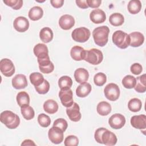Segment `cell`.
<instances>
[{
    "instance_id": "f546056e",
    "label": "cell",
    "mask_w": 146,
    "mask_h": 146,
    "mask_svg": "<svg viewBox=\"0 0 146 146\" xmlns=\"http://www.w3.org/2000/svg\"><path fill=\"white\" fill-rule=\"evenodd\" d=\"M128 109L133 112H139L142 107L141 101L138 98L131 99L128 103Z\"/></svg>"
},
{
    "instance_id": "83f0119b",
    "label": "cell",
    "mask_w": 146,
    "mask_h": 146,
    "mask_svg": "<svg viewBox=\"0 0 146 146\" xmlns=\"http://www.w3.org/2000/svg\"><path fill=\"white\" fill-rule=\"evenodd\" d=\"M127 9L131 14H137L141 9V3L139 0H131L128 3Z\"/></svg>"
},
{
    "instance_id": "9a60e30c",
    "label": "cell",
    "mask_w": 146,
    "mask_h": 146,
    "mask_svg": "<svg viewBox=\"0 0 146 146\" xmlns=\"http://www.w3.org/2000/svg\"><path fill=\"white\" fill-rule=\"evenodd\" d=\"M90 18L93 23L99 24L103 23L106 21V15L104 11L101 9H94L91 12Z\"/></svg>"
},
{
    "instance_id": "6da1fadb",
    "label": "cell",
    "mask_w": 146,
    "mask_h": 146,
    "mask_svg": "<svg viewBox=\"0 0 146 146\" xmlns=\"http://www.w3.org/2000/svg\"><path fill=\"white\" fill-rule=\"evenodd\" d=\"M110 29L107 26H99L95 28L92 31V36L96 44L103 47L108 42Z\"/></svg>"
},
{
    "instance_id": "7bdbcfd3",
    "label": "cell",
    "mask_w": 146,
    "mask_h": 146,
    "mask_svg": "<svg viewBox=\"0 0 146 146\" xmlns=\"http://www.w3.org/2000/svg\"><path fill=\"white\" fill-rule=\"evenodd\" d=\"M130 70L132 74L137 75H139L140 73H141V72L143 71V67L140 64H139L138 63H135L131 65Z\"/></svg>"
},
{
    "instance_id": "ab89813d",
    "label": "cell",
    "mask_w": 146,
    "mask_h": 146,
    "mask_svg": "<svg viewBox=\"0 0 146 146\" xmlns=\"http://www.w3.org/2000/svg\"><path fill=\"white\" fill-rule=\"evenodd\" d=\"M37 60L39 64V67H45L48 66L51 63L50 59L48 54H44L38 56Z\"/></svg>"
},
{
    "instance_id": "7c38bea8",
    "label": "cell",
    "mask_w": 146,
    "mask_h": 146,
    "mask_svg": "<svg viewBox=\"0 0 146 146\" xmlns=\"http://www.w3.org/2000/svg\"><path fill=\"white\" fill-rule=\"evenodd\" d=\"M13 26L18 32H25L29 27V22L25 17H18L14 21Z\"/></svg>"
},
{
    "instance_id": "9c48e42d",
    "label": "cell",
    "mask_w": 146,
    "mask_h": 146,
    "mask_svg": "<svg viewBox=\"0 0 146 146\" xmlns=\"http://www.w3.org/2000/svg\"><path fill=\"white\" fill-rule=\"evenodd\" d=\"M63 132L60 128L53 125L48 130V139L52 143L59 144L63 140Z\"/></svg>"
},
{
    "instance_id": "2e32d148",
    "label": "cell",
    "mask_w": 146,
    "mask_h": 146,
    "mask_svg": "<svg viewBox=\"0 0 146 146\" xmlns=\"http://www.w3.org/2000/svg\"><path fill=\"white\" fill-rule=\"evenodd\" d=\"M117 137L115 133L108 129L105 130L102 135V144L106 145H114L117 143Z\"/></svg>"
},
{
    "instance_id": "30bf717a",
    "label": "cell",
    "mask_w": 146,
    "mask_h": 146,
    "mask_svg": "<svg viewBox=\"0 0 146 146\" xmlns=\"http://www.w3.org/2000/svg\"><path fill=\"white\" fill-rule=\"evenodd\" d=\"M108 123L110 127L113 129H120L125 125V118L120 113H115L110 117Z\"/></svg>"
},
{
    "instance_id": "681fc988",
    "label": "cell",
    "mask_w": 146,
    "mask_h": 146,
    "mask_svg": "<svg viewBox=\"0 0 146 146\" xmlns=\"http://www.w3.org/2000/svg\"><path fill=\"white\" fill-rule=\"evenodd\" d=\"M21 145H35V144L33 140L30 139H26L22 143Z\"/></svg>"
},
{
    "instance_id": "ba28073f",
    "label": "cell",
    "mask_w": 146,
    "mask_h": 146,
    "mask_svg": "<svg viewBox=\"0 0 146 146\" xmlns=\"http://www.w3.org/2000/svg\"><path fill=\"white\" fill-rule=\"evenodd\" d=\"M0 70L3 75L10 77L15 72V67L10 59L4 58L0 62Z\"/></svg>"
},
{
    "instance_id": "5bb4252c",
    "label": "cell",
    "mask_w": 146,
    "mask_h": 146,
    "mask_svg": "<svg viewBox=\"0 0 146 146\" xmlns=\"http://www.w3.org/2000/svg\"><path fill=\"white\" fill-rule=\"evenodd\" d=\"M131 124L135 128L145 129L146 128V116L145 115L133 116L131 119Z\"/></svg>"
},
{
    "instance_id": "8992f818",
    "label": "cell",
    "mask_w": 146,
    "mask_h": 146,
    "mask_svg": "<svg viewBox=\"0 0 146 146\" xmlns=\"http://www.w3.org/2000/svg\"><path fill=\"white\" fill-rule=\"evenodd\" d=\"M120 89L119 86L115 83L108 84L104 89V94L106 98L111 101H116L120 96Z\"/></svg>"
},
{
    "instance_id": "8fae6325",
    "label": "cell",
    "mask_w": 146,
    "mask_h": 146,
    "mask_svg": "<svg viewBox=\"0 0 146 146\" xmlns=\"http://www.w3.org/2000/svg\"><path fill=\"white\" fill-rule=\"evenodd\" d=\"M66 113L69 119L72 121H78L80 120L82 117L80 112V107L75 102H74L71 107L67 108Z\"/></svg>"
},
{
    "instance_id": "484cf974",
    "label": "cell",
    "mask_w": 146,
    "mask_h": 146,
    "mask_svg": "<svg viewBox=\"0 0 146 146\" xmlns=\"http://www.w3.org/2000/svg\"><path fill=\"white\" fill-rule=\"evenodd\" d=\"M145 74H143L136 78V85L134 87L135 91L139 93H144L146 91Z\"/></svg>"
},
{
    "instance_id": "603a6c76",
    "label": "cell",
    "mask_w": 146,
    "mask_h": 146,
    "mask_svg": "<svg viewBox=\"0 0 146 146\" xmlns=\"http://www.w3.org/2000/svg\"><path fill=\"white\" fill-rule=\"evenodd\" d=\"M43 109L46 112L49 114H54L58 110V104L55 100L48 99L44 103Z\"/></svg>"
},
{
    "instance_id": "7dc6e473",
    "label": "cell",
    "mask_w": 146,
    "mask_h": 146,
    "mask_svg": "<svg viewBox=\"0 0 146 146\" xmlns=\"http://www.w3.org/2000/svg\"><path fill=\"white\" fill-rule=\"evenodd\" d=\"M50 3L54 7L58 9V8L61 7L63 6L64 3V1L63 0H51Z\"/></svg>"
},
{
    "instance_id": "3957f363",
    "label": "cell",
    "mask_w": 146,
    "mask_h": 146,
    "mask_svg": "<svg viewBox=\"0 0 146 146\" xmlns=\"http://www.w3.org/2000/svg\"><path fill=\"white\" fill-rule=\"evenodd\" d=\"M112 39L113 43L120 48L125 49L129 45V35L121 30H117L114 32Z\"/></svg>"
},
{
    "instance_id": "1f68e13d",
    "label": "cell",
    "mask_w": 146,
    "mask_h": 146,
    "mask_svg": "<svg viewBox=\"0 0 146 146\" xmlns=\"http://www.w3.org/2000/svg\"><path fill=\"white\" fill-rule=\"evenodd\" d=\"M21 111L23 117L27 120L33 119L35 116L34 109L29 105L21 107Z\"/></svg>"
},
{
    "instance_id": "7402d4cb",
    "label": "cell",
    "mask_w": 146,
    "mask_h": 146,
    "mask_svg": "<svg viewBox=\"0 0 146 146\" xmlns=\"http://www.w3.org/2000/svg\"><path fill=\"white\" fill-rule=\"evenodd\" d=\"M39 37L43 42L49 43L53 39V31L50 27H43L40 31Z\"/></svg>"
},
{
    "instance_id": "bcb514c9",
    "label": "cell",
    "mask_w": 146,
    "mask_h": 146,
    "mask_svg": "<svg viewBox=\"0 0 146 146\" xmlns=\"http://www.w3.org/2000/svg\"><path fill=\"white\" fill-rule=\"evenodd\" d=\"M88 7L91 8H98L100 6L102 1L100 0H86Z\"/></svg>"
},
{
    "instance_id": "e575fe53",
    "label": "cell",
    "mask_w": 146,
    "mask_h": 146,
    "mask_svg": "<svg viewBox=\"0 0 146 146\" xmlns=\"http://www.w3.org/2000/svg\"><path fill=\"white\" fill-rule=\"evenodd\" d=\"M34 55L38 57L40 55L48 54V50L47 47L43 43H38L36 44L33 49Z\"/></svg>"
},
{
    "instance_id": "4fadbf2b",
    "label": "cell",
    "mask_w": 146,
    "mask_h": 146,
    "mask_svg": "<svg viewBox=\"0 0 146 146\" xmlns=\"http://www.w3.org/2000/svg\"><path fill=\"white\" fill-rule=\"evenodd\" d=\"M59 26L64 30L71 29L75 25L74 18L68 14H64L60 17L59 20Z\"/></svg>"
},
{
    "instance_id": "277c9868",
    "label": "cell",
    "mask_w": 146,
    "mask_h": 146,
    "mask_svg": "<svg viewBox=\"0 0 146 146\" xmlns=\"http://www.w3.org/2000/svg\"><path fill=\"white\" fill-rule=\"evenodd\" d=\"M103 59L102 52L97 48H91L86 50L84 60L93 65L100 64Z\"/></svg>"
},
{
    "instance_id": "c3c4849f",
    "label": "cell",
    "mask_w": 146,
    "mask_h": 146,
    "mask_svg": "<svg viewBox=\"0 0 146 146\" xmlns=\"http://www.w3.org/2000/svg\"><path fill=\"white\" fill-rule=\"evenodd\" d=\"M76 5L78 6H79L80 8L82 9H87L88 7L87 3L86 2V0H82V1H79V0H76L75 1Z\"/></svg>"
},
{
    "instance_id": "7a4b0ae2",
    "label": "cell",
    "mask_w": 146,
    "mask_h": 146,
    "mask_svg": "<svg viewBox=\"0 0 146 146\" xmlns=\"http://www.w3.org/2000/svg\"><path fill=\"white\" fill-rule=\"evenodd\" d=\"M0 120L9 129H15L20 123L19 116L11 111H3L0 115Z\"/></svg>"
},
{
    "instance_id": "cb8c5ba5",
    "label": "cell",
    "mask_w": 146,
    "mask_h": 146,
    "mask_svg": "<svg viewBox=\"0 0 146 146\" xmlns=\"http://www.w3.org/2000/svg\"><path fill=\"white\" fill-rule=\"evenodd\" d=\"M112 108L110 103L107 102L102 101L98 103L96 110L98 113L102 116L108 115L111 111Z\"/></svg>"
},
{
    "instance_id": "b9f144b4",
    "label": "cell",
    "mask_w": 146,
    "mask_h": 146,
    "mask_svg": "<svg viewBox=\"0 0 146 146\" xmlns=\"http://www.w3.org/2000/svg\"><path fill=\"white\" fill-rule=\"evenodd\" d=\"M53 125L59 127L63 132H64L68 127V124L67 121L65 119L63 118H59L54 121L53 123Z\"/></svg>"
},
{
    "instance_id": "836d02e7",
    "label": "cell",
    "mask_w": 146,
    "mask_h": 146,
    "mask_svg": "<svg viewBox=\"0 0 146 146\" xmlns=\"http://www.w3.org/2000/svg\"><path fill=\"white\" fill-rule=\"evenodd\" d=\"M58 85L60 89L71 88L72 85V80L68 76H62L58 80Z\"/></svg>"
},
{
    "instance_id": "5b68a950",
    "label": "cell",
    "mask_w": 146,
    "mask_h": 146,
    "mask_svg": "<svg viewBox=\"0 0 146 146\" xmlns=\"http://www.w3.org/2000/svg\"><path fill=\"white\" fill-rule=\"evenodd\" d=\"M91 35L90 31L86 27H81L73 30L71 36L73 40L77 42L84 43L88 40Z\"/></svg>"
},
{
    "instance_id": "f1b7e54d",
    "label": "cell",
    "mask_w": 146,
    "mask_h": 146,
    "mask_svg": "<svg viewBox=\"0 0 146 146\" xmlns=\"http://www.w3.org/2000/svg\"><path fill=\"white\" fill-rule=\"evenodd\" d=\"M109 21L112 26H119L122 25L124 23V18L121 14L119 13H115L110 16Z\"/></svg>"
},
{
    "instance_id": "4dcf8cb0",
    "label": "cell",
    "mask_w": 146,
    "mask_h": 146,
    "mask_svg": "<svg viewBox=\"0 0 146 146\" xmlns=\"http://www.w3.org/2000/svg\"><path fill=\"white\" fill-rule=\"evenodd\" d=\"M44 77L41 73L33 72L30 75V80L34 87L40 85L44 81Z\"/></svg>"
},
{
    "instance_id": "d6a6232c",
    "label": "cell",
    "mask_w": 146,
    "mask_h": 146,
    "mask_svg": "<svg viewBox=\"0 0 146 146\" xmlns=\"http://www.w3.org/2000/svg\"><path fill=\"white\" fill-rule=\"evenodd\" d=\"M136 78L135 77L128 75L123 78L122 79V84L125 88L131 89L135 87L136 85Z\"/></svg>"
},
{
    "instance_id": "d6986e66",
    "label": "cell",
    "mask_w": 146,
    "mask_h": 146,
    "mask_svg": "<svg viewBox=\"0 0 146 146\" xmlns=\"http://www.w3.org/2000/svg\"><path fill=\"white\" fill-rule=\"evenodd\" d=\"M86 52V50H85L83 47L79 46H75L71 49L70 55L74 60L76 61H80L84 59Z\"/></svg>"
},
{
    "instance_id": "44dd1931",
    "label": "cell",
    "mask_w": 146,
    "mask_h": 146,
    "mask_svg": "<svg viewBox=\"0 0 146 146\" xmlns=\"http://www.w3.org/2000/svg\"><path fill=\"white\" fill-rule=\"evenodd\" d=\"M92 87L88 83H81L78 86L76 90V94L79 98L86 97L91 91Z\"/></svg>"
},
{
    "instance_id": "ffe728a7",
    "label": "cell",
    "mask_w": 146,
    "mask_h": 146,
    "mask_svg": "<svg viewBox=\"0 0 146 146\" xmlns=\"http://www.w3.org/2000/svg\"><path fill=\"white\" fill-rule=\"evenodd\" d=\"M74 78L78 83H83L88 80L89 73L86 69L84 68H79L74 72Z\"/></svg>"
},
{
    "instance_id": "52a82bcc",
    "label": "cell",
    "mask_w": 146,
    "mask_h": 146,
    "mask_svg": "<svg viewBox=\"0 0 146 146\" xmlns=\"http://www.w3.org/2000/svg\"><path fill=\"white\" fill-rule=\"evenodd\" d=\"M59 97L62 104L67 108L71 107L74 103L73 93L70 88L60 89L59 92Z\"/></svg>"
},
{
    "instance_id": "ee69618b",
    "label": "cell",
    "mask_w": 146,
    "mask_h": 146,
    "mask_svg": "<svg viewBox=\"0 0 146 146\" xmlns=\"http://www.w3.org/2000/svg\"><path fill=\"white\" fill-rule=\"evenodd\" d=\"M106 129H107L106 128L102 127V128H99L96 130V131L95 132V135H94V137H95L96 141H97L98 143L102 144V133H103V132Z\"/></svg>"
},
{
    "instance_id": "f6af8a7d",
    "label": "cell",
    "mask_w": 146,
    "mask_h": 146,
    "mask_svg": "<svg viewBox=\"0 0 146 146\" xmlns=\"http://www.w3.org/2000/svg\"><path fill=\"white\" fill-rule=\"evenodd\" d=\"M39 68L41 72L44 74H50L54 71V64L51 62L48 66L45 67H39Z\"/></svg>"
},
{
    "instance_id": "f35d334b",
    "label": "cell",
    "mask_w": 146,
    "mask_h": 146,
    "mask_svg": "<svg viewBox=\"0 0 146 146\" xmlns=\"http://www.w3.org/2000/svg\"><path fill=\"white\" fill-rule=\"evenodd\" d=\"M36 92L39 94H45L48 92L50 90V84L46 80H44L43 82L39 86L35 87Z\"/></svg>"
},
{
    "instance_id": "4316f807",
    "label": "cell",
    "mask_w": 146,
    "mask_h": 146,
    "mask_svg": "<svg viewBox=\"0 0 146 146\" xmlns=\"http://www.w3.org/2000/svg\"><path fill=\"white\" fill-rule=\"evenodd\" d=\"M17 102L18 104L21 107H24L26 106H29L30 104V97L29 94L25 92H19L17 95Z\"/></svg>"
},
{
    "instance_id": "60d3db41",
    "label": "cell",
    "mask_w": 146,
    "mask_h": 146,
    "mask_svg": "<svg viewBox=\"0 0 146 146\" xmlns=\"http://www.w3.org/2000/svg\"><path fill=\"white\" fill-rule=\"evenodd\" d=\"M64 144L66 146H76L79 144V140L75 135H69L65 139Z\"/></svg>"
},
{
    "instance_id": "8d00e7d4",
    "label": "cell",
    "mask_w": 146,
    "mask_h": 146,
    "mask_svg": "<svg viewBox=\"0 0 146 146\" xmlns=\"http://www.w3.org/2000/svg\"><path fill=\"white\" fill-rule=\"evenodd\" d=\"M38 122L41 127H47L50 125L51 119L48 115L42 113L38 115Z\"/></svg>"
},
{
    "instance_id": "e0dca14e",
    "label": "cell",
    "mask_w": 146,
    "mask_h": 146,
    "mask_svg": "<svg viewBox=\"0 0 146 146\" xmlns=\"http://www.w3.org/2000/svg\"><path fill=\"white\" fill-rule=\"evenodd\" d=\"M129 35L130 43L129 45L133 47H137L141 46L144 41V36L140 32L135 31L130 33Z\"/></svg>"
},
{
    "instance_id": "ac0fdd59",
    "label": "cell",
    "mask_w": 146,
    "mask_h": 146,
    "mask_svg": "<svg viewBox=\"0 0 146 146\" xmlns=\"http://www.w3.org/2000/svg\"><path fill=\"white\" fill-rule=\"evenodd\" d=\"M26 77L23 74H17L12 79V85L15 89H23L27 86Z\"/></svg>"
},
{
    "instance_id": "d590c367",
    "label": "cell",
    "mask_w": 146,
    "mask_h": 146,
    "mask_svg": "<svg viewBox=\"0 0 146 146\" xmlns=\"http://www.w3.org/2000/svg\"><path fill=\"white\" fill-rule=\"evenodd\" d=\"M107 81V76L103 72H98L95 75L94 77V82L95 84L98 86H103Z\"/></svg>"
},
{
    "instance_id": "74e56055",
    "label": "cell",
    "mask_w": 146,
    "mask_h": 146,
    "mask_svg": "<svg viewBox=\"0 0 146 146\" xmlns=\"http://www.w3.org/2000/svg\"><path fill=\"white\" fill-rule=\"evenodd\" d=\"M3 2L14 10H19L23 5V1L22 0H3Z\"/></svg>"
},
{
    "instance_id": "d4e9b609",
    "label": "cell",
    "mask_w": 146,
    "mask_h": 146,
    "mask_svg": "<svg viewBox=\"0 0 146 146\" xmlns=\"http://www.w3.org/2000/svg\"><path fill=\"white\" fill-rule=\"evenodd\" d=\"M43 15V9L39 6L33 7L29 11V17L32 21L40 19Z\"/></svg>"
}]
</instances>
